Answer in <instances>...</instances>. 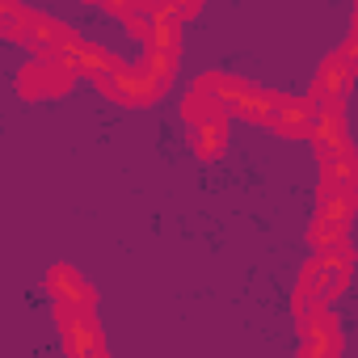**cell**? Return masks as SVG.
Masks as SVG:
<instances>
[{"instance_id":"10","label":"cell","mask_w":358,"mask_h":358,"mask_svg":"<svg viewBox=\"0 0 358 358\" xmlns=\"http://www.w3.org/2000/svg\"><path fill=\"white\" fill-rule=\"evenodd\" d=\"M312 118H316V106H312L308 97H287V93H278L270 131H278L282 139H308V135H312Z\"/></svg>"},{"instance_id":"2","label":"cell","mask_w":358,"mask_h":358,"mask_svg":"<svg viewBox=\"0 0 358 358\" xmlns=\"http://www.w3.org/2000/svg\"><path fill=\"white\" fill-rule=\"evenodd\" d=\"M110 101H118V106H152V101H160L169 89L160 85V80H152L139 64H114L110 72H101L97 80H93Z\"/></svg>"},{"instance_id":"8","label":"cell","mask_w":358,"mask_h":358,"mask_svg":"<svg viewBox=\"0 0 358 358\" xmlns=\"http://www.w3.org/2000/svg\"><path fill=\"white\" fill-rule=\"evenodd\" d=\"M308 139L316 143L320 169L333 164V160H341V156H354V143H350V131H345V110H316Z\"/></svg>"},{"instance_id":"1","label":"cell","mask_w":358,"mask_h":358,"mask_svg":"<svg viewBox=\"0 0 358 358\" xmlns=\"http://www.w3.org/2000/svg\"><path fill=\"white\" fill-rule=\"evenodd\" d=\"M350 274H354V257H345V253H316L303 266L299 287H295V299H291L295 320L312 316L316 308H329L350 287Z\"/></svg>"},{"instance_id":"9","label":"cell","mask_w":358,"mask_h":358,"mask_svg":"<svg viewBox=\"0 0 358 358\" xmlns=\"http://www.w3.org/2000/svg\"><path fill=\"white\" fill-rule=\"evenodd\" d=\"M59 333H64V354L68 358H110L106 337H101V324H97L93 312L64 316L59 320Z\"/></svg>"},{"instance_id":"13","label":"cell","mask_w":358,"mask_h":358,"mask_svg":"<svg viewBox=\"0 0 358 358\" xmlns=\"http://www.w3.org/2000/svg\"><path fill=\"white\" fill-rule=\"evenodd\" d=\"M274 106H278V93H270V89H253L241 106H236V114L245 118V122H257V127H270V118H274Z\"/></svg>"},{"instance_id":"7","label":"cell","mask_w":358,"mask_h":358,"mask_svg":"<svg viewBox=\"0 0 358 358\" xmlns=\"http://www.w3.org/2000/svg\"><path fill=\"white\" fill-rule=\"evenodd\" d=\"M72 72L55 59V55H43V59H34V64H26L22 72H17V89H22V97H59V93H68L72 89Z\"/></svg>"},{"instance_id":"3","label":"cell","mask_w":358,"mask_h":358,"mask_svg":"<svg viewBox=\"0 0 358 358\" xmlns=\"http://www.w3.org/2000/svg\"><path fill=\"white\" fill-rule=\"evenodd\" d=\"M345 337H341V320L333 308H316L312 316L299 320V354L295 358H341Z\"/></svg>"},{"instance_id":"16","label":"cell","mask_w":358,"mask_h":358,"mask_svg":"<svg viewBox=\"0 0 358 358\" xmlns=\"http://www.w3.org/2000/svg\"><path fill=\"white\" fill-rule=\"evenodd\" d=\"M139 68L152 76V80H160L164 89L173 85V76H177V55H160V51H143V59H139Z\"/></svg>"},{"instance_id":"5","label":"cell","mask_w":358,"mask_h":358,"mask_svg":"<svg viewBox=\"0 0 358 358\" xmlns=\"http://www.w3.org/2000/svg\"><path fill=\"white\" fill-rule=\"evenodd\" d=\"M354 76H358V68L333 51V55L320 64V72H316V80H312L308 101H312L316 110H345L350 89H354Z\"/></svg>"},{"instance_id":"14","label":"cell","mask_w":358,"mask_h":358,"mask_svg":"<svg viewBox=\"0 0 358 358\" xmlns=\"http://www.w3.org/2000/svg\"><path fill=\"white\" fill-rule=\"evenodd\" d=\"M143 51L177 55V51H182V26H169V22H152V30L143 34Z\"/></svg>"},{"instance_id":"15","label":"cell","mask_w":358,"mask_h":358,"mask_svg":"<svg viewBox=\"0 0 358 358\" xmlns=\"http://www.w3.org/2000/svg\"><path fill=\"white\" fill-rule=\"evenodd\" d=\"M182 118L190 122V127H203V122H215V118H228L211 97H203V93H186V101H182Z\"/></svg>"},{"instance_id":"12","label":"cell","mask_w":358,"mask_h":358,"mask_svg":"<svg viewBox=\"0 0 358 358\" xmlns=\"http://www.w3.org/2000/svg\"><path fill=\"white\" fill-rule=\"evenodd\" d=\"M190 148H194V156H199V160H220V156L228 152V118H215V122L194 127Z\"/></svg>"},{"instance_id":"11","label":"cell","mask_w":358,"mask_h":358,"mask_svg":"<svg viewBox=\"0 0 358 358\" xmlns=\"http://www.w3.org/2000/svg\"><path fill=\"white\" fill-rule=\"evenodd\" d=\"M350 215H354V190H329V186L316 190V220L320 224L350 228Z\"/></svg>"},{"instance_id":"4","label":"cell","mask_w":358,"mask_h":358,"mask_svg":"<svg viewBox=\"0 0 358 358\" xmlns=\"http://www.w3.org/2000/svg\"><path fill=\"white\" fill-rule=\"evenodd\" d=\"M47 291H51V303H55V320H64V316H80V312H93V303H97V291L85 282V274L80 270H72V266H51V274H47Z\"/></svg>"},{"instance_id":"17","label":"cell","mask_w":358,"mask_h":358,"mask_svg":"<svg viewBox=\"0 0 358 358\" xmlns=\"http://www.w3.org/2000/svg\"><path fill=\"white\" fill-rule=\"evenodd\" d=\"M26 17H30V9L5 5V0H0V34H5V38H17V30L26 26Z\"/></svg>"},{"instance_id":"6","label":"cell","mask_w":358,"mask_h":358,"mask_svg":"<svg viewBox=\"0 0 358 358\" xmlns=\"http://www.w3.org/2000/svg\"><path fill=\"white\" fill-rule=\"evenodd\" d=\"M55 59H59L72 76H93V80L118 64V55H110L106 47H97V43H89V38H80L76 30L55 47Z\"/></svg>"}]
</instances>
